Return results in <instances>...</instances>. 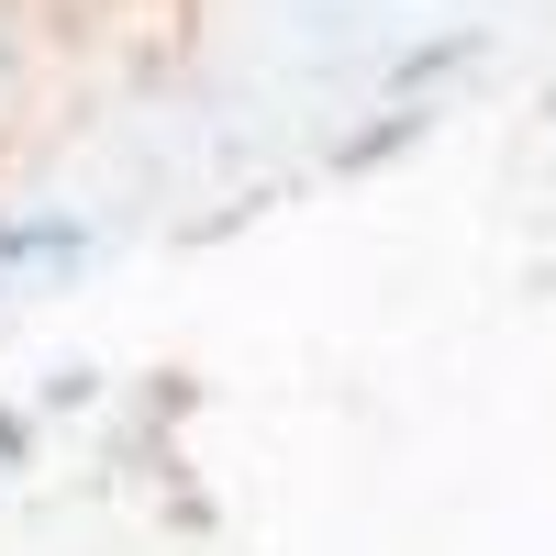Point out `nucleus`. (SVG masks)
<instances>
[{
  "mask_svg": "<svg viewBox=\"0 0 556 556\" xmlns=\"http://www.w3.org/2000/svg\"><path fill=\"white\" fill-rule=\"evenodd\" d=\"M78 267H89L78 212H0V290L12 278H78Z\"/></svg>",
  "mask_w": 556,
  "mask_h": 556,
  "instance_id": "obj_1",
  "label": "nucleus"
},
{
  "mask_svg": "<svg viewBox=\"0 0 556 556\" xmlns=\"http://www.w3.org/2000/svg\"><path fill=\"white\" fill-rule=\"evenodd\" d=\"M479 56H490L479 23H456V34H434V45H401V56L379 67V112H434V89H445L456 67H479Z\"/></svg>",
  "mask_w": 556,
  "mask_h": 556,
  "instance_id": "obj_2",
  "label": "nucleus"
},
{
  "mask_svg": "<svg viewBox=\"0 0 556 556\" xmlns=\"http://www.w3.org/2000/svg\"><path fill=\"white\" fill-rule=\"evenodd\" d=\"M424 134H434V112H367L356 134H334V156H323V167H334V178H367V167L412 156V146H424Z\"/></svg>",
  "mask_w": 556,
  "mask_h": 556,
  "instance_id": "obj_3",
  "label": "nucleus"
},
{
  "mask_svg": "<svg viewBox=\"0 0 556 556\" xmlns=\"http://www.w3.org/2000/svg\"><path fill=\"white\" fill-rule=\"evenodd\" d=\"M101 390H112V379H101V367H89V356H67V367H45V379H34V424H67V412H89Z\"/></svg>",
  "mask_w": 556,
  "mask_h": 556,
  "instance_id": "obj_4",
  "label": "nucleus"
},
{
  "mask_svg": "<svg viewBox=\"0 0 556 556\" xmlns=\"http://www.w3.org/2000/svg\"><path fill=\"white\" fill-rule=\"evenodd\" d=\"M34 445H45L34 401H0V468H34Z\"/></svg>",
  "mask_w": 556,
  "mask_h": 556,
  "instance_id": "obj_5",
  "label": "nucleus"
},
{
  "mask_svg": "<svg viewBox=\"0 0 556 556\" xmlns=\"http://www.w3.org/2000/svg\"><path fill=\"white\" fill-rule=\"evenodd\" d=\"M545 123H556V89H545Z\"/></svg>",
  "mask_w": 556,
  "mask_h": 556,
  "instance_id": "obj_6",
  "label": "nucleus"
}]
</instances>
